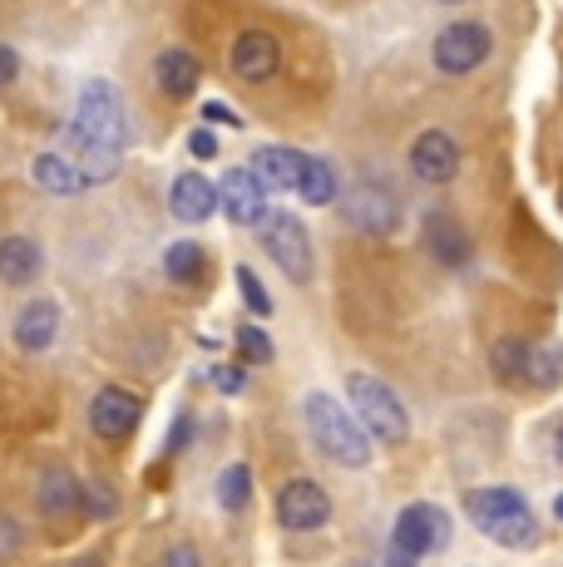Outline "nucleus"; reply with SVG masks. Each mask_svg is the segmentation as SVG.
<instances>
[{
    "mask_svg": "<svg viewBox=\"0 0 563 567\" xmlns=\"http://www.w3.org/2000/svg\"><path fill=\"white\" fill-rule=\"evenodd\" d=\"M70 144L80 154L84 183H110L124 158V104L110 80H84L80 104L70 118Z\"/></svg>",
    "mask_w": 563,
    "mask_h": 567,
    "instance_id": "f257e3e1",
    "label": "nucleus"
},
{
    "mask_svg": "<svg viewBox=\"0 0 563 567\" xmlns=\"http://www.w3.org/2000/svg\"><path fill=\"white\" fill-rule=\"evenodd\" d=\"M307 430H311V440H317V450L327 454V460H337L341 468L371 464V434L361 430V420H356L341 400L311 390L307 395Z\"/></svg>",
    "mask_w": 563,
    "mask_h": 567,
    "instance_id": "f03ea898",
    "label": "nucleus"
},
{
    "mask_svg": "<svg viewBox=\"0 0 563 567\" xmlns=\"http://www.w3.org/2000/svg\"><path fill=\"white\" fill-rule=\"evenodd\" d=\"M464 514L484 533V538L504 543V548H524L534 543V508L519 488H470L464 494Z\"/></svg>",
    "mask_w": 563,
    "mask_h": 567,
    "instance_id": "7ed1b4c3",
    "label": "nucleus"
},
{
    "mask_svg": "<svg viewBox=\"0 0 563 567\" xmlns=\"http://www.w3.org/2000/svg\"><path fill=\"white\" fill-rule=\"evenodd\" d=\"M346 400H351V414L361 420V430L371 434L376 444H406V434H410V414L406 405L396 400V390L386 385V380H376V375H361L356 370L351 380H346Z\"/></svg>",
    "mask_w": 563,
    "mask_h": 567,
    "instance_id": "20e7f679",
    "label": "nucleus"
},
{
    "mask_svg": "<svg viewBox=\"0 0 563 567\" xmlns=\"http://www.w3.org/2000/svg\"><path fill=\"white\" fill-rule=\"evenodd\" d=\"M450 518L436 504H410L391 528V548H386V567H420V558L446 548Z\"/></svg>",
    "mask_w": 563,
    "mask_h": 567,
    "instance_id": "39448f33",
    "label": "nucleus"
},
{
    "mask_svg": "<svg viewBox=\"0 0 563 567\" xmlns=\"http://www.w3.org/2000/svg\"><path fill=\"white\" fill-rule=\"evenodd\" d=\"M257 237H263L267 257H273L291 281L307 287L311 281V237H307V227H301V217L297 213H267L263 227H257Z\"/></svg>",
    "mask_w": 563,
    "mask_h": 567,
    "instance_id": "423d86ee",
    "label": "nucleus"
},
{
    "mask_svg": "<svg viewBox=\"0 0 563 567\" xmlns=\"http://www.w3.org/2000/svg\"><path fill=\"white\" fill-rule=\"evenodd\" d=\"M430 60H436V70L450 74V80L474 74L484 60H490V25H480V20H454V25H446L436 35Z\"/></svg>",
    "mask_w": 563,
    "mask_h": 567,
    "instance_id": "0eeeda50",
    "label": "nucleus"
},
{
    "mask_svg": "<svg viewBox=\"0 0 563 567\" xmlns=\"http://www.w3.org/2000/svg\"><path fill=\"white\" fill-rule=\"evenodd\" d=\"M139 420H144V395H134L124 385H104L90 405V430L104 444H124L139 430Z\"/></svg>",
    "mask_w": 563,
    "mask_h": 567,
    "instance_id": "6e6552de",
    "label": "nucleus"
},
{
    "mask_svg": "<svg viewBox=\"0 0 563 567\" xmlns=\"http://www.w3.org/2000/svg\"><path fill=\"white\" fill-rule=\"evenodd\" d=\"M277 528L287 533H311L321 528V523L331 518V498L321 484H311V478H291V484L277 488Z\"/></svg>",
    "mask_w": 563,
    "mask_h": 567,
    "instance_id": "1a4fd4ad",
    "label": "nucleus"
},
{
    "mask_svg": "<svg viewBox=\"0 0 563 567\" xmlns=\"http://www.w3.org/2000/svg\"><path fill=\"white\" fill-rule=\"evenodd\" d=\"M410 173H416L420 183H430V188L450 183L454 173H460V144H454L446 128H426V134L410 144Z\"/></svg>",
    "mask_w": 563,
    "mask_h": 567,
    "instance_id": "9d476101",
    "label": "nucleus"
},
{
    "mask_svg": "<svg viewBox=\"0 0 563 567\" xmlns=\"http://www.w3.org/2000/svg\"><path fill=\"white\" fill-rule=\"evenodd\" d=\"M218 207L237 227H263V217L273 213V207H267V188L253 178V168H233L218 183Z\"/></svg>",
    "mask_w": 563,
    "mask_h": 567,
    "instance_id": "9b49d317",
    "label": "nucleus"
},
{
    "mask_svg": "<svg viewBox=\"0 0 563 567\" xmlns=\"http://www.w3.org/2000/svg\"><path fill=\"white\" fill-rule=\"evenodd\" d=\"M341 213H346V223H351L356 233H371V237L396 233V223H400V203L386 188H371V183L356 188L351 198L341 203Z\"/></svg>",
    "mask_w": 563,
    "mask_h": 567,
    "instance_id": "f8f14e48",
    "label": "nucleus"
},
{
    "mask_svg": "<svg viewBox=\"0 0 563 567\" xmlns=\"http://www.w3.org/2000/svg\"><path fill=\"white\" fill-rule=\"evenodd\" d=\"M282 70V50L267 30H243L233 40V74L247 84H267Z\"/></svg>",
    "mask_w": 563,
    "mask_h": 567,
    "instance_id": "ddd939ff",
    "label": "nucleus"
},
{
    "mask_svg": "<svg viewBox=\"0 0 563 567\" xmlns=\"http://www.w3.org/2000/svg\"><path fill=\"white\" fill-rule=\"evenodd\" d=\"M55 336H60V301H50V297H35V301H25L16 316V346L25 355H40V351H50L55 346Z\"/></svg>",
    "mask_w": 563,
    "mask_h": 567,
    "instance_id": "4468645a",
    "label": "nucleus"
},
{
    "mask_svg": "<svg viewBox=\"0 0 563 567\" xmlns=\"http://www.w3.org/2000/svg\"><path fill=\"white\" fill-rule=\"evenodd\" d=\"M35 504L45 518H74L84 508V484L64 464H50L35 484Z\"/></svg>",
    "mask_w": 563,
    "mask_h": 567,
    "instance_id": "2eb2a0df",
    "label": "nucleus"
},
{
    "mask_svg": "<svg viewBox=\"0 0 563 567\" xmlns=\"http://www.w3.org/2000/svg\"><path fill=\"white\" fill-rule=\"evenodd\" d=\"M168 207L178 223H208L218 213V183L203 178V173H178L168 193Z\"/></svg>",
    "mask_w": 563,
    "mask_h": 567,
    "instance_id": "dca6fc26",
    "label": "nucleus"
},
{
    "mask_svg": "<svg viewBox=\"0 0 563 567\" xmlns=\"http://www.w3.org/2000/svg\"><path fill=\"white\" fill-rule=\"evenodd\" d=\"M301 173H307V154H297V148H257L253 154V178L263 183V188H291L297 193Z\"/></svg>",
    "mask_w": 563,
    "mask_h": 567,
    "instance_id": "f3484780",
    "label": "nucleus"
},
{
    "mask_svg": "<svg viewBox=\"0 0 563 567\" xmlns=\"http://www.w3.org/2000/svg\"><path fill=\"white\" fill-rule=\"evenodd\" d=\"M154 80L168 100H193V90H198V80H203V64L193 60L188 50H164L154 60Z\"/></svg>",
    "mask_w": 563,
    "mask_h": 567,
    "instance_id": "a211bd4d",
    "label": "nucleus"
},
{
    "mask_svg": "<svg viewBox=\"0 0 563 567\" xmlns=\"http://www.w3.org/2000/svg\"><path fill=\"white\" fill-rule=\"evenodd\" d=\"M40 267H45V257H40V247L30 237H20V233L0 237V281L6 287H30L40 277Z\"/></svg>",
    "mask_w": 563,
    "mask_h": 567,
    "instance_id": "6ab92c4d",
    "label": "nucleus"
},
{
    "mask_svg": "<svg viewBox=\"0 0 563 567\" xmlns=\"http://www.w3.org/2000/svg\"><path fill=\"white\" fill-rule=\"evenodd\" d=\"M426 252L440 267H464L470 261V233L454 217H430L426 223Z\"/></svg>",
    "mask_w": 563,
    "mask_h": 567,
    "instance_id": "aec40b11",
    "label": "nucleus"
},
{
    "mask_svg": "<svg viewBox=\"0 0 563 567\" xmlns=\"http://www.w3.org/2000/svg\"><path fill=\"white\" fill-rule=\"evenodd\" d=\"M30 173H35V183L45 193H55V198H74V193L84 188V178H80V168H74L64 154H40L35 163H30Z\"/></svg>",
    "mask_w": 563,
    "mask_h": 567,
    "instance_id": "412c9836",
    "label": "nucleus"
},
{
    "mask_svg": "<svg viewBox=\"0 0 563 567\" xmlns=\"http://www.w3.org/2000/svg\"><path fill=\"white\" fill-rule=\"evenodd\" d=\"M297 198L307 203V207H331V203L341 198L337 168H331L327 158H307V173H301V183H297Z\"/></svg>",
    "mask_w": 563,
    "mask_h": 567,
    "instance_id": "4be33fe9",
    "label": "nucleus"
},
{
    "mask_svg": "<svg viewBox=\"0 0 563 567\" xmlns=\"http://www.w3.org/2000/svg\"><path fill=\"white\" fill-rule=\"evenodd\" d=\"M529 346H534V341H519V336H504V341H494V355H490V365H494V375H500L504 385H519V380H524V365H529Z\"/></svg>",
    "mask_w": 563,
    "mask_h": 567,
    "instance_id": "5701e85b",
    "label": "nucleus"
},
{
    "mask_svg": "<svg viewBox=\"0 0 563 567\" xmlns=\"http://www.w3.org/2000/svg\"><path fill=\"white\" fill-rule=\"evenodd\" d=\"M524 380L534 390H549L563 380V351L559 346H529V365H524Z\"/></svg>",
    "mask_w": 563,
    "mask_h": 567,
    "instance_id": "b1692460",
    "label": "nucleus"
},
{
    "mask_svg": "<svg viewBox=\"0 0 563 567\" xmlns=\"http://www.w3.org/2000/svg\"><path fill=\"white\" fill-rule=\"evenodd\" d=\"M164 271H168V281H178V287L198 281L203 277V247L198 243H173L164 252Z\"/></svg>",
    "mask_w": 563,
    "mask_h": 567,
    "instance_id": "393cba45",
    "label": "nucleus"
},
{
    "mask_svg": "<svg viewBox=\"0 0 563 567\" xmlns=\"http://www.w3.org/2000/svg\"><path fill=\"white\" fill-rule=\"evenodd\" d=\"M247 498H253V468L227 464L223 478H218V504L227 508V514H237V508H247Z\"/></svg>",
    "mask_w": 563,
    "mask_h": 567,
    "instance_id": "a878e982",
    "label": "nucleus"
},
{
    "mask_svg": "<svg viewBox=\"0 0 563 567\" xmlns=\"http://www.w3.org/2000/svg\"><path fill=\"white\" fill-rule=\"evenodd\" d=\"M237 355H243L247 365H273V341H267V331L237 326Z\"/></svg>",
    "mask_w": 563,
    "mask_h": 567,
    "instance_id": "bb28decb",
    "label": "nucleus"
},
{
    "mask_svg": "<svg viewBox=\"0 0 563 567\" xmlns=\"http://www.w3.org/2000/svg\"><path fill=\"white\" fill-rule=\"evenodd\" d=\"M237 291H243V301L253 316H273V297H267V287L257 281L253 267H237Z\"/></svg>",
    "mask_w": 563,
    "mask_h": 567,
    "instance_id": "cd10ccee",
    "label": "nucleus"
},
{
    "mask_svg": "<svg viewBox=\"0 0 563 567\" xmlns=\"http://www.w3.org/2000/svg\"><path fill=\"white\" fill-rule=\"evenodd\" d=\"M20 548H25V528H20L16 518H6V514H0V563H6V558H16Z\"/></svg>",
    "mask_w": 563,
    "mask_h": 567,
    "instance_id": "c85d7f7f",
    "label": "nucleus"
},
{
    "mask_svg": "<svg viewBox=\"0 0 563 567\" xmlns=\"http://www.w3.org/2000/svg\"><path fill=\"white\" fill-rule=\"evenodd\" d=\"M213 380H218V390H223V395H243V385H247V370H243V365H213Z\"/></svg>",
    "mask_w": 563,
    "mask_h": 567,
    "instance_id": "c756f323",
    "label": "nucleus"
},
{
    "mask_svg": "<svg viewBox=\"0 0 563 567\" xmlns=\"http://www.w3.org/2000/svg\"><path fill=\"white\" fill-rule=\"evenodd\" d=\"M188 154H193V158H203V163H208L213 154H218V138H213V134H208V128H193V134H188Z\"/></svg>",
    "mask_w": 563,
    "mask_h": 567,
    "instance_id": "7c9ffc66",
    "label": "nucleus"
},
{
    "mask_svg": "<svg viewBox=\"0 0 563 567\" xmlns=\"http://www.w3.org/2000/svg\"><path fill=\"white\" fill-rule=\"evenodd\" d=\"M164 567H203V558L188 548V543H173V548L164 553Z\"/></svg>",
    "mask_w": 563,
    "mask_h": 567,
    "instance_id": "2f4dec72",
    "label": "nucleus"
},
{
    "mask_svg": "<svg viewBox=\"0 0 563 567\" xmlns=\"http://www.w3.org/2000/svg\"><path fill=\"white\" fill-rule=\"evenodd\" d=\"M188 434H193V424H188V414H183L178 424H173V434H168V444H164V460H173V454L188 444Z\"/></svg>",
    "mask_w": 563,
    "mask_h": 567,
    "instance_id": "473e14b6",
    "label": "nucleus"
},
{
    "mask_svg": "<svg viewBox=\"0 0 563 567\" xmlns=\"http://www.w3.org/2000/svg\"><path fill=\"white\" fill-rule=\"evenodd\" d=\"M16 74H20L16 50H10V45H0V90H6V84H16Z\"/></svg>",
    "mask_w": 563,
    "mask_h": 567,
    "instance_id": "72a5a7b5",
    "label": "nucleus"
},
{
    "mask_svg": "<svg viewBox=\"0 0 563 567\" xmlns=\"http://www.w3.org/2000/svg\"><path fill=\"white\" fill-rule=\"evenodd\" d=\"M203 114H208L213 124H243V118H237L233 109H223V104H203Z\"/></svg>",
    "mask_w": 563,
    "mask_h": 567,
    "instance_id": "f704fd0d",
    "label": "nucleus"
},
{
    "mask_svg": "<svg viewBox=\"0 0 563 567\" xmlns=\"http://www.w3.org/2000/svg\"><path fill=\"white\" fill-rule=\"evenodd\" d=\"M554 460L563 464V424H559V434H554Z\"/></svg>",
    "mask_w": 563,
    "mask_h": 567,
    "instance_id": "c9c22d12",
    "label": "nucleus"
},
{
    "mask_svg": "<svg viewBox=\"0 0 563 567\" xmlns=\"http://www.w3.org/2000/svg\"><path fill=\"white\" fill-rule=\"evenodd\" d=\"M554 518H559V523H563V494H559V498H554Z\"/></svg>",
    "mask_w": 563,
    "mask_h": 567,
    "instance_id": "e433bc0d",
    "label": "nucleus"
},
{
    "mask_svg": "<svg viewBox=\"0 0 563 567\" xmlns=\"http://www.w3.org/2000/svg\"><path fill=\"white\" fill-rule=\"evenodd\" d=\"M346 567H371V563H346Z\"/></svg>",
    "mask_w": 563,
    "mask_h": 567,
    "instance_id": "4c0bfd02",
    "label": "nucleus"
},
{
    "mask_svg": "<svg viewBox=\"0 0 563 567\" xmlns=\"http://www.w3.org/2000/svg\"><path fill=\"white\" fill-rule=\"evenodd\" d=\"M450 6H460V0H450Z\"/></svg>",
    "mask_w": 563,
    "mask_h": 567,
    "instance_id": "58836bf2",
    "label": "nucleus"
}]
</instances>
